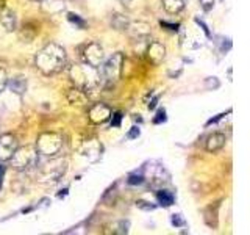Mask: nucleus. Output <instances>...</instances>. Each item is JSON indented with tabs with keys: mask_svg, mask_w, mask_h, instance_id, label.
I'll use <instances>...</instances> for the list:
<instances>
[{
	"mask_svg": "<svg viewBox=\"0 0 250 235\" xmlns=\"http://www.w3.org/2000/svg\"><path fill=\"white\" fill-rule=\"evenodd\" d=\"M66 65V50L57 43L44 46L36 55V68L45 75L57 74Z\"/></svg>",
	"mask_w": 250,
	"mask_h": 235,
	"instance_id": "obj_1",
	"label": "nucleus"
},
{
	"mask_svg": "<svg viewBox=\"0 0 250 235\" xmlns=\"http://www.w3.org/2000/svg\"><path fill=\"white\" fill-rule=\"evenodd\" d=\"M72 82L80 88L82 91H92L97 88L100 83V72L97 68H94L88 63L83 65H74L69 70Z\"/></svg>",
	"mask_w": 250,
	"mask_h": 235,
	"instance_id": "obj_2",
	"label": "nucleus"
},
{
	"mask_svg": "<svg viewBox=\"0 0 250 235\" xmlns=\"http://www.w3.org/2000/svg\"><path fill=\"white\" fill-rule=\"evenodd\" d=\"M62 147V138L57 133L45 132L41 133L36 141V151L38 154L45 155V157H53L57 155Z\"/></svg>",
	"mask_w": 250,
	"mask_h": 235,
	"instance_id": "obj_3",
	"label": "nucleus"
},
{
	"mask_svg": "<svg viewBox=\"0 0 250 235\" xmlns=\"http://www.w3.org/2000/svg\"><path fill=\"white\" fill-rule=\"evenodd\" d=\"M122 65H124V55L121 52L113 53L105 63H102V75L106 82L113 83L122 74Z\"/></svg>",
	"mask_w": 250,
	"mask_h": 235,
	"instance_id": "obj_4",
	"label": "nucleus"
},
{
	"mask_svg": "<svg viewBox=\"0 0 250 235\" xmlns=\"http://www.w3.org/2000/svg\"><path fill=\"white\" fill-rule=\"evenodd\" d=\"M38 151L36 147H22L16 149L14 155L11 157L13 164L21 171H25L31 166H36L38 163Z\"/></svg>",
	"mask_w": 250,
	"mask_h": 235,
	"instance_id": "obj_5",
	"label": "nucleus"
},
{
	"mask_svg": "<svg viewBox=\"0 0 250 235\" xmlns=\"http://www.w3.org/2000/svg\"><path fill=\"white\" fill-rule=\"evenodd\" d=\"M83 58H84V63H88V65H91L94 68H99L102 63H104L105 53H104V49H102L100 44L89 43L83 50Z\"/></svg>",
	"mask_w": 250,
	"mask_h": 235,
	"instance_id": "obj_6",
	"label": "nucleus"
},
{
	"mask_svg": "<svg viewBox=\"0 0 250 235\" xmlns=\"http://www.w3.org/2000/svg\"><path fill=\"white\" fill-rule=\"evenodd\" d=\"M16 149H18V138L11 133H5L0 137V162L11 160Z\"/></svg>",
	"mask_w": 250,
	"mask_h": 235,
	"instance_id": "obj_7",
	"label": "nucleus"
},
{
	"mask_svg": "<svg viewBox=\"0 0 250 235\" xmlns=\"http://www.w3.org/2000/svg\"><path fill=\"white\" fill-rule=\"evenodd\" d=\"M111 108L105 104H96L89 110V119L94 124H104L111 118Z\"/></svg>",
	"mask_w": 250,
	"mask_h": 235,
	"instance_id": "obj_8",
	"label": "nucleus"
},
{
	"mask_svg": "<svg viewBox=\"0 0 250 235\" xmlns=\"http://www.w3.org/2000/svg\"><path fill=\"white\" fill-rule=\"evenodd\" d=\"M82 155L86 157L89 162H97L102 155V146L97 143V140H88L83 143Z\"/></svg>",
	"mask_w": 250,
	"mask_h": 235,
	"instance_id": "obj_9",
	"label": "nucleus"
},
{
	"mask_svg": "<svg viewBox=\"0 0 250 235\" xmlns=\"http://www.w3.org/2000/svg\"><path fill=\"white\" fill-rule=\"evenodd\" d=\"M146 53H147V58L150 60V63H153V65H160V63L164 60V57H166V47L158 41H153L148 44Z\"/></svg>",
	"mask_w": 250,
	"mask_h": 235,
	"instance_id": "obj_10",
	"label": "nucleus"
},
{
	"mask_svg": "<svg viewBox=\"0 0 250 235\" xmlns=\"http://www.w3.org/2000/svg\"><path fill=\"white\" fill-rule=\"evenodd\" d=\"M225 141H227V138L224 133H213V135H209L207 140V151L208 152L221 151V149L225 146Z\"/></svg>",
	"mask_w": 250,
	"mask_h": 235,
	"instance_id": "obj_11",
	"label": "nucleus"
},
{
	"mask_svg": "<svg viewBox=\"0 0 250 235\" xmlns=\"http://www.w3.org/2000/svg\"><path fill=\"white\" fill-rule=\"evenodd\" d=\"M42 10L47 14H60L64 11V2L62 0H41Z\"/></svg>",
	"mask_w": 250,
	"mask_h": 235,
	"instance_id": "obj_12",
	"label": "nucleus"
},
{
	"mask_svg": "<svg viewBox=\"0 0 250 235\" xmlns=\"http://www.w3.org/2000/svg\"><path fill=\"white\" fill-rule=\"evenodd\" d=\"M0 22L8 31L16 30V14L11 10H6V8L0 10Z\"/></svg>",
	"mask_w": 250,
	"mask_h": 235,
	"instance_id": "obj_13",
	"label": "nucleus"
},
{
	"mask_svg": "<svg viewBox=\"0 0 250 235\" xmlns=\"http://www.w3.org/2000/svg\"><path fill=\"white\" fill-rule=\"evenodd\" d=\"M188 0H163V6L169 14H177L186 6Z\"/></svg>",
	"mask_w": 250,
	"mask_h": 235,
	"instance_id": "obj_14",
	"label": "nucleus"
},
{
	"mask_svg": "<svg viewBox=\"0 0 250 235\" xmlns=\"http://www.w3.org/2000/svg\"><path fill=\"white\" fill-rule=\"evenodd\" d=\"M6 85L10 86V90L16 94H23L27 90V80L23 77H14L11 80H8Z\"/></svg>",
	"mask_w": 250,
	"mask_h": 235,
	"instance_id": "obj_15",
	"label": "nucleus"
},
{
	"mask_svg": "<svg viewBox=\"0 0 250 235\" xmlns=\"http://www.w3.org/2000/svg\"><path fill=\"white\" fill-rule=\"evenodd\" d=\"M156 199H158L160 206H163V207H170L175 201L174 193L167 191V190H160L158 193H156Z\"/></svg>",
	"mask_w": 250,
	"mask_h": 235,
	"instance_id": "obj_16",
	"label": "nucleus"
},
{
	"mask_svg": "<svg viewBox=\"0 0 250 235\" xmlns=\"http://www.w3.org/2000/svg\"><path fill=\"white\" fill-rule=\"evenodd\" d=\"M111 24H113V27L117 28V30H127L128 19L125 18V16H122V14H114L111 18Z\"/></svg>",
	"mask_w": 250,
	"mask_h": 235,
	"instance_id": "obj_17",
	"label": "nucleus"
},
{
	"mask_svg": "<svg viewBox=\"0 0 250 235\" xmlns=\"http://www.w3.org/2000/svg\"><path fill=\"white\" fill-rule=\"evenodd\" d=\"M67 19H69V22L75 24V27H77V28H84V27H86V21H83L78 14L67 13Z\"/></svg>",
	"mask_w": 250,
	"mask_h": 235,
	"instance_id": "obj_18",
	"label": "nucleus"
},
{
	"mask_svg": "<svg viewBox=\"0 0 250 235\" xmlns=\"http://www.w3.org/2000/svg\"><path fill=\"white\" fill-rule=\"evenodd\" d=\"M144 182V176L143 174H131L128 177V184L130 185H141Z\"/></svg>",
	"mask_w": 250,
	"mask_h": 235,
	"instance_id": "obj_19",
	"label": "nucleus"
},
{
	"mask_svg": "<svg viewBox=\"0 0 250 235\" xmlns=\"http://www.w3.org/2000/svg\"><path fill=\"white\" fill-rule=\"evenodd\" d=\"M6 82H8L6 70H5V68L2 65H0V91H2L5 86H6Z\"/></svg>",
	"mask_w": 250,
	"mask_h": 235,
	"instance_id": "obj_20",
	"label": "nucleus"
},
{
	"mask_svg": "<svg viewBox=\"0 0 250 235\" xmlns=\"http://www.w3.org/2000/svg\"><path fill=\"white\" fill-rule=\"evenodd\" d=\"M172 224L175 227H183V226H186V221L182 215H172Z\"/></svg>",
	"mask_w": 250,
	"mask_h": 235,
	"instance_id": "obj_21",
	"label": "nucleus"
},
{
	"mask_svg": "<svg viewBox=\"0 0 250 235\" xmlns=\"http://www.w3.org/2000/svg\"><path fill=\"white\" fill-rule=\"evenodd\" d=\"M166 121V110H158V113L153 118V124H161Z\"/></svg>",
	"mask_w": 250,
	"mask_h": 235,
	"instance_id": "obj_22",
	"label": "nucleus"
},
{
	"mask_svg": "<svg viewBox=\"0 0 250 235\" xmlns=\"http://www.w3.org/2000/svg\"><path fill=\"white\" fill-rule=\"evenodd\" d=\"M136 206L139 207V209H143V210H155V207L156 206H153V204L152 202H147V201H138L136 202Z\"/></svg>",
	"mask_w": 250,
	"mask_h": 235,
	"instance_id": "obj_23",
	"label": "nucleus"
},
{
	"mask_svg": "<svg viewBox=\"0 0 250 235\" xmlns=\"http://www.w3.org/2000/svg\"><path fill=\"white\" fill-rule=\"evenodd\" d=\"M111 116H113L111 125H113V127H119V125H121V121H122V113L116 112V113H111Z\"/></svg>",
	"mask_w": 250,
	"mask_h": 235,
	"instance_id": "obj_24",
	"label": "nucleus"
},
{
	"mask_svg": "<svg viewBox=\"0 0 250 235\" xmlns=\"http://www.w3.org/2000/svg\"><path fill=\"white\" fill-rule=\"evenodd\" d=\"M200 5L205 11H209L214 6V0H200Z\"/></svg>",
	"mask_w": 250,
	"mask_h": 235,
	"instance_id": "obj_25",
	"label": "nucleus"
},
{
	"mask_svg": "<svg viewBox=\"0 0 250 235\" xmlns=\"http://www.w3.org/2000/svg\"><path fill=\"white\" fill-rule=\"evenodd\" d=\"M139 133H141L139 127H131V129H130V132L127 133V138H128V140H135V138H138V137H139Z\"/></svg>",
	"mask_w": 250,
	"mask_h": 235,
	"instance_id": "obj_26",
	"label": "nucleus"
},
{
	"mask_svg": "<svg viewBox=\"0 0 250 235\" xmlns=\"http://www.w3.org/2000/svg\"><path fill=\"white\" fill-rule=\"evenodd\" d=\"M161 27H167V30L175 31L180 25H178V24H169V22H166V21H161Z\"/></svg>",
	"mask_w": 250,
	"mask_h": 235,
	"instance_id": "obj_27",
	"label": "nucleus"
},
{
	"mask_svg": "<svg viewBox=\"0 0 250 235\" xmlns=\"http://www.w3.org/2000/svg\"><path fill=\"white\" fill-rule=\"evenodd\" d=\"M207 86H209V88H211V86H214V88H217V86H219V82L216 80V77H211L209 80H207Z\"/></svg>",
	"mask_w": 250,
	"mask_h": 235,
	"instance_id": "obj_28",
	"label": "nucleus"
},
{
	"mask_svg": "<svg viewBox=\"0 0 250 235\" xmlns=\"http://www.w3.org/2000/svg\"><path fill=\"white\" fill-rule=\"evenodd\" d=\"M195 22H197L199 25H200V27L203 28V31H205V33H207V36H209V30H208V27L205 25V24H203V22H202L200 19H195Z\"/></svg>",
	"mask_w": 250,
	"mask_h": 235,
	"instance_id": "obj_29",
	"label": "nucleus"
},
{
	"mask_svg": "<svg viewBox=\"0 0 250 235\" xmlns=\"http://www.w3.org/2000/svg\"><path fill=\"white\" fill-rule=\"evenodd\" d=\"M3 174H5V166L0 164V190H2V182H3Z\"/></svg>",
	"mask_w": 250,
	"mask_h": 235,
	"instance_id": "obj_30",
	"label": "nucleus"
},
{
	"mask_svg": "<svg viewBox=\"0 0 250 235\" xmlns=\"http://www.w3.org/2000/svg\"><path fill=\"white\" fill-rule=\"evenodd\" d=\"M119 2L124 5V6H127V8H131V5H133V2H135V0H119Z\"/></svg>",
	"mask_w": 250,
	"mask_h": 235,
	"instance_id": "obj_31",
	"label": "nucleus"
},
{
	"mask_svg": "<svg viewBox=\"0 0 250 235\" xmlns=\"http://www.w3.org/2000/svg\"><path fill=\"white\" fill-rule=\"evenodd\" d=\"M156 102H158V96H155V97L152 99V102H150V104H148V108L153 110V108L156 107Z\"/></svg>",
	"mask_w": 250,
	"mask_h": 235,
	"instance_id": "obj_32",
	"label": "nucleus"
},
{
	"mask_svg": "<svg viewBox=\"0 0 250 235\" xmlns=\"http://www.w3.org/2000/svg\"><path fill=\"white\" fill-rule=\"evenodd\" d=\"M224 115H219V116H216L214 118V119H209L208 122H207V125H211V124H213V122H216V121H219V119H221V118H222Z\"/></svg>",
	"mask_w": 250,
	"mask_h": 235,
	"instance_id": "obj_33",
	"label": "nucleus"
},
{
	"mask_svg": "<svg viewBox=\"0 0 250 235\" xmlns=\"http://www.w3.org/2000/svg\"><path fill=\"white\" fill-rule=\"evenodd\" d=\"M33 2H41V0H33Z\"/></svg>",
	"mask_w": 250,
	"mask_h": 235,
	"instance_id": "obj_34",
	"label": "nucleus"
}]
</instances>
